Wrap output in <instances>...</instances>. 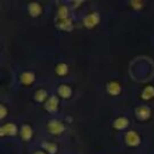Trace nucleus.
Returning <instances> with one entry per match:
<instances>
[{
    "label": "nucleus",
    "instance_id": "obj_19",
    "mask_svg": "<svg viewBox=\"0 0 154 154\" xmlns=\"http://www.w3.org/2000/svg\"><path fill=\"white\" fill-rule=\"evenodd\" d=\"M144 5L143 1H138V0H135V1H130V6H132L134 10H141V7Z\"/></svg>",
    "mask_w": 154,
    "mask_h": 154
},
{
    "label": "nucleus",
    "instance_id": "obj_6",
    "mask_svg": "<svg viewBox=\"0 0 154 154\" xmlns=\"http://www.w3.org/2000/svg\"><path fill=\"white\" fill-rule=\"evenodd\" d=\"M106 89H107V93L109 95H113V96H117L122 93V85L116 81L108 82L107 85H106Z\"/></svg>",
    "mask_w": 154,
    "mask_h": 154
},
{
    "label": "nucleus",
    "instance_id": "obj_17",
    "mask_svg": "<svg viewBox=\"0 0 154 154\" xmlns=\"http://www.w3.org/2000/svg\"><path fill=\"white\" fill-rule=\"evenodd\" d=\"M69 72V65L65 63H59L55 66V73L58 76H65Z\"/></svg>",
    "mask_w": 154,
    "mask_h": 154
},
{
    "label": "nucleus",
    "instance_id": "obj_3",
    "mask_svg": "<svg viewBox=\"0 0 154 154\" xmlns=\"http://www.w3.org/2000/svg\"><path fill=\"white\" fill-rule=\"evenodd\" d=\"M125 143L129 147H137L141 143V137L136 131L130 130L125 134Z\"/></svg>",
    "mask_w": 154,
    "mask_h": 154
},
{
    "label": "nucleus",
    "instance_id": "obj_14",
    "mask_svg": "<svg viewBox=\"0 0 154 154\" xmlns=\"http://www.w3.org/2000/svg\"><path fill=\"white\" fill-rule=\"evenodd\" d=\"M141 97L143 100H150L154 97V87L153 85H147L143 88L142 93H141Z\"/></svg>",
    "mask_w": 154,
    "mask_h": 154
},
{
    "label": "nucleus",
    "instance_id": "obj_20",
    "mask_svg": "<svg viewBox=\"0 0 154 154\" xmlns=\"http://www.w3.org/2000/svg\"><path fill=\"white\" fill-rule=\"evenodd\" d=\"M7 114V109H6V106L5 105H1L0 106V119H4Z\"/></svg>",
    "mask_w": 154,
    "mask_h": 154
},
{
    "label": "nucleus",
    "instance_id": "obj_21",
    "mask_svg": "<svg viewBox=\"0 0 154 154\" xmlns=\"http://www.w3.org/2000/svg\"><path fill=\"white\" fill-rule=\"evenodd\" d=\"M34 154H47L46 152H42V150H38V152H35Z\"/></svg>",
    "mask_w": 154,
    "mask_h": 154
},
{
    "label": "nucleus",
    "instance_id": "obj_7",
    "mask_svg": "<svg viewBox=\"0 0 154 154\" xmlns=\"http://www.w3.org/2000/svg\"><path fill=\"white\" fill-rule=\"evenodd\" d=\"M135 113H136V116H137L138 119L146 120V119H148V118L150 117L152 111H150V108H149L148 106H138V107L136 108Z\"/></svg>",
    "mask_w": 154,
    "mask_h": 154
},
{
    "label": "nucleus",
    "instance_id": "obj_11",
    "mask_svg": "<svg viewBox=\"0 0 154 154\" xmlns=\"http://www.w3.org/2000/svg\"><path fill=\"white\" fill-rule=\"evenodd\" d=\"M129 125V119L126 117H118L113 122V128L117 130H124Z\"/></svg>",
    "mask_w": 154,
    "mask_h": 154
},
{
    "label": "nucleus",
    "instance_id": "obj_12",
    "mask_svg": "<svg viewBox=\"0 0 154 154\" xmlns=\"http://www.w3.org/2000/svg\"><path fill=\"white\" fill-rule=\"evenodd\" d=\"M35 81V73L34 72H30V71H25L20 75V82L25 85H30L32 84Z\"/></svg>",
    "mask_w": 154,
    "mask_h": 154
},
{
    "label": "nucleus",
    "instance_id": "obj_9",
    "mask_svg": "<svg viewBox=\"0 0 154 154\" xmlns=\"http://www.w3.org/2000/svg\"><path fill=\"white\" fill-rule=\"evenodd\" d=\"M19 135H20L22 140H24V141H29V140L32 137V129H31V126L28 125V124H23V125L20 126Z\"/></svg>",
    "mask_w": 154,
    "mask_h": 154
},
{
    "label": "nucleus",
    "instance_id": "obj_16",
    "mask_svg": "<svg viewBox=\"0 0 154 154\" xmlns=\"http://www.w3.org/2000/svg\"><path fill=\"white\" fill-rule=\"evenodd\" d=\"M42 148L48 154H55L57 150H58V146L53 142H42Z\"/></svg>",
    "mask_w": 154,
    "mask_h": 154
},
{
    "label": "nucleus",
    "instance_id": "obj_8",
    "mask_svg": "<svg viewBox=\"0 0 154 154\" xmlns=\"http://www.w3.org/2000/svg\"><path fill=\"white\" fill-rule=\"evenodd\" d=\"M58 103L59 101L57 96H49L45 102V109L48 112H55L58 109Z\"/></svg>",
    "mask_w": 154,
    "mask_h": 154
},
{
    "label": "nucleus",
    "instance_id": "obj_2",
    "mask_svg": "<svg viewBox=\"0 0 154 154\" xmlns=\"http://www.w3.org/2000/svg\"><path fill=\"white\" fill-rule=\"evenodd\" d=\"M47 130L53 135H60L65 131V125L58 119H51L47 123Z\"/></svg>",
    "mask_w": 154,
    "mask_h": 154
},
{
    "label": "nucleus",
    "instance_id": "obj_15",
    "mask_svg": "<svg viewBox=\"0 0 154 154\" xmlns=\"http://www.w3.org/2000/svg\"><path fill=\"white\" fill-rule=\"evenodd\" d=\"M69 7L65 5H60L57 10V18L58 19H63V18H70L69 17Z\"/></svg>",
    "mask_w": 154,
    "mask_h": 154
},
{
    "label": "nucleus",
    "instance_id": "obj_4",
    "mask_svg": "<svg viewBox=\"0 0 154 154\" xmlns=\"http://www.w3.org/2000/svg\"><path fill=\"white\" fill-rule=\"evenodd\" d=\"M18 132V128L14 123H6L0 128V136H16Z\"/></svg>",
    "mask_w": 154,
    "mask_h": 154
},
{
    "label": "nucleus",
    "instance_id": "obj_5",
    "mask_svg": "<svg viewBox=\"0 0 154 154\" xmlns=\"http://www.w3.org/2000/svg\"><path fill=\"white\" fill-rule=\"evenodd\" d=\"M55 25L58 29L64 30V31H71L72 30V20L71 18H63V19H58L55 22Z\"/></svg>",
    "mask_w": 154,
    "mask_h": 154
},
{
    "label": "nucleus",
    "instance_id": "obj_13",
    "mask_svg": "<svg viewBox=\"0 0 154 154\" xmlns=\"http://www.w3.org/2000/svg\"><path fill=\"white\" fill-rule=\"evenodd\" d=\"M58 94L64 97V99H69L72 94V89L70 88V85H66V84H60L58 87Z\"/></svg>",
    "mask_w": 154,
    "mask_h": 154
},
{
    "label": "nucleus",
    "instance_id": "obj_18",
    "mask_svg": "<svg viewBox=\"0 0 154 154\" xmlns=\"http://www.w3.org/2000/svg\"><path fill=\"white\" fill-rule=\"evenodd\" d=\"M35 100L36 101H38V102H42V101H47V97H48V95H47V91L45 90V89H38V90H36V93H35Z\"/></svg>",
    "mask_w": 154,
    "mask_h": 154
},
{
    "label": "nucleus",
    "instance_id": "obj_1",
    "mask_svg": "<svg viewBox=\"0 0 154 154\" xmlns=\"http://www.w3.org/2000/svg\"><path fill=\"white\" fill-rule=\"evenodd\" d=\"M100 23V14L95 11L90 12L89 14H87L83 19V25L87 28V29H93L95 28L97 24Z\"/></svg>",
    "mask_w": 154,
    "mask_h": 154
},
{
    "label": "nucleus",
    "instance_id": "obj_10",
    "mask_svg": "<svg viewBox=\"0 0 154 154\" xmlns=\"http://www.w3.org/2000/svg\"><path fill=\"white\" fill-rule=\"evenodd\" d=\"M28 12H29V14L31 17H37V16H40L42 13V7H41V5L38 2L34 1V2H30L28 5Z\"/></svg>",
    "mask_w": 154,
    "mask_h": 154
}]
</instances>
